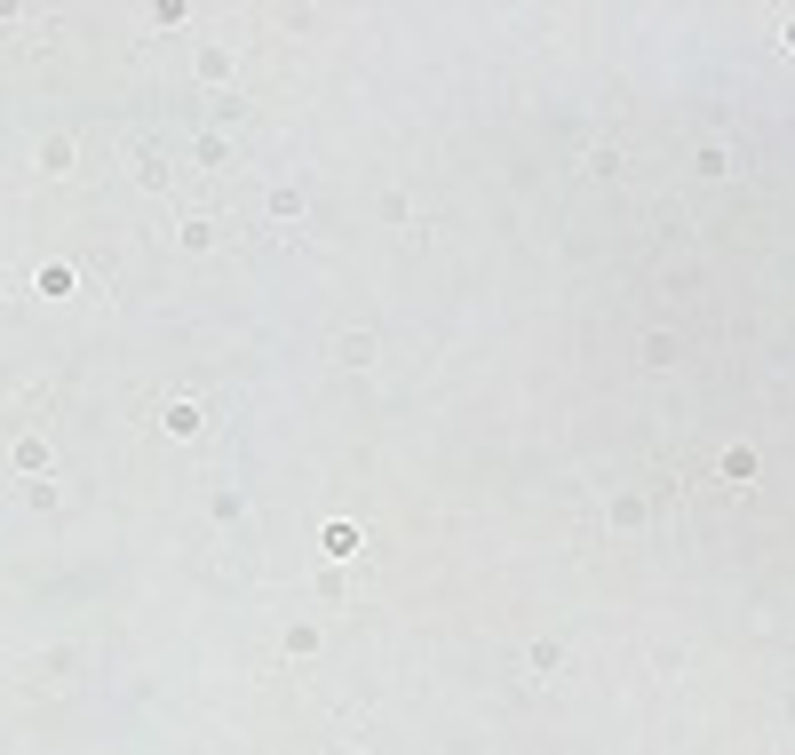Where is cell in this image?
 I'll use <instances>...</instances> for the list:
<instances>
[{"instance_id":"cell-2","label":"cell","mask_w":795,"mask_h":755,"mask_svg":"<svg viewBox=\"0 0 795 755\" xmlns=\"http://www.w3.org/2000/svg\"><path fill=\"white\" fill-rule=\"evenodd\" d=\"M748 477H756V453L732 446V453H724V485H748Z\"/></svg>"},{"instance_id":"cell-1","label":"cell","mask_w":795,"mask_h":755,"mask_svg":"<svg viewBox=\"0 0 795 755\" xmlns=\"http://www.w3.org/2000/svg\"><path fill=\"white\" fill-rule=\"evenodd\" d=\"M159 422H167V438H199V406H167Z\"/></svg>"},{"instance_id":"cell-3","label":"cell","mask_w":795,"mask_h":755,"mask_svg":"<svg viewBox=\"0 0 795 755\" xmlns=\"http://www.w3.org/2000/svg\"><path fill=\"white\" fill-rule=\"evenodd\" d=\"M788 48H795V16H788Z\"/></svg>"}]
</instances>
